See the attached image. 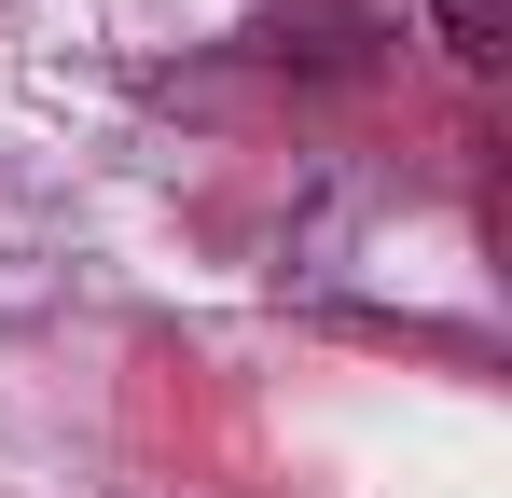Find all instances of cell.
Masks as SVG:
<instances>
[{
  "mask_svg": "<svg viewBox=\"0 0 512 498\" xmlns=\"http://www.w3.org/2000/svg\"><path fill=\"white\" fill-rule=\"evenodd\" d=\"M429 28H443L457 70H499V56H512V0H429Z\"/></svg>",
  "mask_w": 512,
  "mask_h": 498,
  "instance_id": "obj_1",
  "label": "cell"
}]
</instances>
